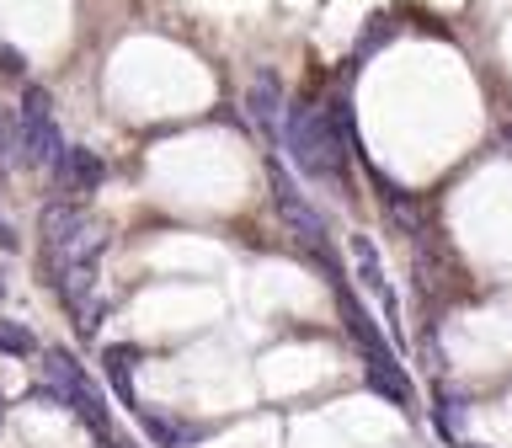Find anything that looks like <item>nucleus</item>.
Listing matches in <instances>:
<instances>
[{
    "instance_id": "nucleus-1",
    "label": "nucleus",
    "mask_w": 512,
    "mask_h": 448,
    "mask_svg": "<svg viewBox=\"0 0 512 448\" xmlns=\"http://www.w3.org/2000/svg\"><path fill=\"white\" fill-rule=\"evenodd\" d=\"M278 134H283L288 160H294L310 182H326L336 192H352V171H347L352 144L342 139V128L331 123L326 107H315V102L283 107V128H278Z\"/></svg>"
},
{
    "instance_id": "nucleus-2",
    "label": "nucleus",
    "mask_w": 512,
    "mask_h": 448,
    "mask_svg": "<svg viewBox=\"0 0 512 448\" xmlns=\"http://www.w3.org/2000/svg\"><path fill=\"white\" fill-rule=\"evenodd\" d=\"M336 304H342V320H347V331H352V342H358L363 352V379H368V390L384 395L390 406L400 411H416V390H411V379H406V363L395 358V347L384 342V331L374 326V315L358 304V294L342 283L336 288Z\"/></svg>"
},
{
    "instance_id": "nucleus-3",
    "label": "nucleus",
    "mask_w": 512,
    "mask_h": 448,
    "mask_svg": "<svg viewBox=\"0 0 512 448\" xmlns=\"http://www.w3.org/2000/svg\"><path fill=\"white\" fill-rule=\"evenodd\" d=\"M43 384L54 390L59 411H70L75 422H86L91 438H107L112 432V406L102 395V384L86 374V363L64 347H43Z\"/></svg>"
},
{
    "instance_id": "nucleus-4",
    "label": "nucleus",
    "mask_w": 512,
    "mask_h": 448,
    "mask_svg": "<svg viewBox=\"0 0 512 448\" xmlns=\"http://www.w3.org/2000/svg\"><path fill=\"white\" fill-rule=\"evenodd\" d=\"M6 139H11V155L22 160V166H54V155L64 150V134L54 123V96H48L43 86H22V102L11 107L6 118Z\"/></svg>"
},
{
    "instance_id": "nucleus-5",
    "label": "nucleus",
    "mask_w": 512,
    "mask_h": 448,
    "mask_svg": "<svg viewBox=\"0 0 512 448\" xmlns=\"http://www.w3.org/2000/svg\"><path fill=\"white\" fill-rule=\"evenodd\" d=\"M267 182H272V203H278V214H283V224L294 230V240L304 251L315 256V262H326V272H331V283H342L347 272L336 267V251H331V235H326V219L315 214V203L304 198V192L294 187V176L283 171V160H278V150L267 155Z\"/></svg>"
},
{
    "instance_id": "nucleus-6",
    "label": "nucleus",
    "mask_w": 512,
    "mask_h": 448,
    "mask_svg": "<svg viewBox=\"0 0 512 448\" xmlns=\"http://www.w3.org/2000/svg\"><path fill=\"white\" fill-rule=\"evenodd\" d=\"M48 171H54L59 198H70V203H91L96 192H102V182H107V160L96 150H86V144H64Z\"/></svg>"
},
{
    "instance_id": "nucleus-7",
    "label": "nucleus",
    "mask_w": 512,
    "mask_h": 448,
    "mask_svg": "<svg viewBox=\"0 0 512 448\" xmlns=\"http://www.w3.org/2000/svg\"><path fill=\"white\" fill-rule=\"evenodd\" d=\"M246 112H251V123L262 128V139L267 144H278V123H283V80L272 75V70H262L246 86Z\"/></svg>"
},
{
    "instance_id": "nucleus-8",
    "label": "nucleus",
    "mask_w": 512,
    "mask_h": 448,
    "mask_svg": "<svg viewBox=\"0 0 512 448\" xmlns=\"http://www.w3.org/2000/svg\"><path fill=\"white\" fill-rule=\"evenodd\" d=\"M139 358H144V352H139L134 342H107V347H102V374H107V384H112V395H118V406H128V411H139V395H134V368H139Z\"/></svg>"
},
{
    "instance_id": "nucleus-9",
    "label": "nucleus",
    "mask_w": 512,
    "mask_h": 448,
    "mask_svg": "<svg viewBox=\"0 0 512 448\" xmlns=\"http://www.w3.org/2000/svg\"><path fill=\"white\" fill-rule=\"evenodd\" d=\"M139 427H144V438H155V448H192L203 438V427H187L182 416L155 411V406H139Z\"/></svg>"
},
{
    "instance_id": "nucleus-10",
    "label": "nucleus",
    "mask_w": 512,
    "mask_h": 448,
    "mask_svg": "<svg viewBox=\"0 0 512 448\" xmlns=\"http://www.w3.org/2000/svg\"><path fill=\"white\" fill-rule=\"evenodd\" d=\"M352 262H358L363 288H368V294H379V299H384V310L395 315V294H390V283H384V262H379L374 235H352Z\"/></svg>"
},
{
    "instance_id": "nucleus-11",
    "label": "nucleus",
    "mask_w": 512,
    "mask_h": 448,
    "mask_svg": "<svg viewBox=\"0 0 512 448\" xmlns=\"http://www.w3.org/2000/svg\"><path fill=\"white\" fill-rule=\"evenodd\" d=\"M0 352L6 358H32L38 347V336H32V326H22V320H0Z\"/></svg>"
},
{
    "instance_id": "nucleus-12",
    "label": "nucleus",
    "mask_w": 512,
    "mask_h": 448,
    "mask_svg": "<svg viewBox=\"0 0 512 448\" xmlns=\"http://www.w3.org/2000/svg\"><path fill=\"white\" fill-rule=\"evenodd\" d=\"M438 432L443 438H459V416H464V400L459 395H448V390H438Z\"/></svg>"
},
{
    "instance_id": "nucleus-13",
    "label": "nucleus",
    "mask_w": 512,
    "mask_h": 448,
    "mask_svg": "<svg viewBox=\"0 0 512 448\" xmlns=\"http://www.w3.org/2000/svg\"><path fill=\"white\" fill-rule=\"evenodd\" d=\"M390 32H395V22H390V16H374V27H368V38H358V59H368L379 43H390Z\"/></svg>"
},
{
    "instance_id": "nucleus-14",
    "label": "nucleus",
    "mask_w": 512,
    "mask_h": 448,
    "mask_svg": "<svg viewBox=\"0 0 512 448\" xmlns=\"http://www.w3.org/2000/svg\"><path fill=\"white\" fill-rule=\"evenodd\" d=\"M6 411H11V400H6V390H0V427H6Z\"/></svg>"
},
{
    "instance_id": "nucleus-15",
    "label": "nucleus",
    "mask_w": 512,
    "mask_h": 448,
    "mask_svg": "<svg viewBox=\"0 0 512 448\" xmlns=\"http://www.w3.org/2000/svg\"><path fill=\"white\" fill-rule=\"evenodd\" d=\"M0 304H6V278H0Z\"/></svg>"
},
{
    "instance_id": "nucleus-16",
    "label": "nucleus",
    "mask_w": 512,
    "mask_h": 448,
    "mask_svg": "<svg viewBox=\"0 0 512 448\" xmlns=\"http://www.w3.org/2000/svg\"><path fill=\"white\" fill-rule=\"evenodd\" d=\"M459 448H486V443H459Z\"/></svg>"
}]
</instances>
